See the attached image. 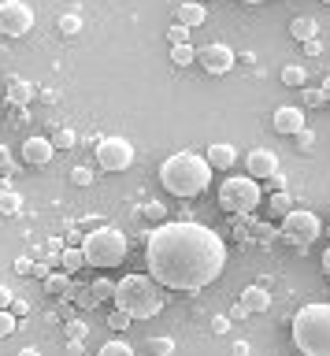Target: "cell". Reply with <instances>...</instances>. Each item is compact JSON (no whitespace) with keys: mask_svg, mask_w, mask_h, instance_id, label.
Wrapping results in <instances>:
<instances>
[{"mask_svg":"<svg viewBox=\"0 0 330 356\" xmlns=\"http://www.w3.org/2000/svg\"><path fill=\"white\" fill-rule=\"evenodd\" d=\"M130 323H134V319H130V316H126V312H119V308L112 312V316H108V327H112V330H126V327H130Z\"/></svg>","mask_w":330,"mask_h":356,"instance_id":"33","label":"cell"},{"mask_svg":"<svg viewBox=\"0 0 330 356\" xmlns=\"http://www.w3.org/2000/svg\"><path fill=\"white\" fill-rule=\"evenodd\" d=\"M74 141H79V134H74V130H67V127H63V130H56V138H52V145H56V149H63V152H67V149H74Z\"/></svg>","mask_w":330,"mask_h":356,"instance_id":"31","label":"cell"},{"mask_svg":"<svg viewBox=\"0 0 330 356\" xmlns=\"http://www.w3.org/2000/svg\"><path fill=\"white\" fill-rule=\"evenodd\" d=\"M263 200V186L256 178H223V186H219V208L230 211V216H249V211H256Z\"/></svg>","mask_w":330,"mask_h":356,"instance_id":"6","label":"cell"},{"mask_svg":"<svg viewBox=\"0 0 330 356\" xmlns=\"http://www.w3.org/2000/svg\"><path fill=\"white\" fill-rule=\"evenodd\" d=\"M267 189H274V193H279V189H286V175H282V171H274V175L267 178Z\"/></svg>","mask_w":330,"mask_h":356,"instance_id":"37","label":"cell"},{"mask_svg":"<svg viewBox=\"0 0 330 356\" xmlns=\"http://www.w3.org/2000/svg\"><path fill=\"white\" fill-rule=\"evenodd\" d=\"M319 230H323V222H319V216L308 208H293L290 216L282 219V241L297 245V249H308V245L319 238Z\"/></svg>","mask_w":330,"mask_h":356,"instance_id":"7","label":"cell"},{"mask_svg":"<svg viewBox=\"0 0 330 356\" xmlns=\"http://www.w3.org/2000/svg\"><path fill=\"white\" fill-rule=\"evenodd\" d=\"M115 308L130 319H152L163 312V286L152 275H123L115 282Z\"/></svg>","mask_w":330,"mask_h":356,"instance_id":"3","label":"cell"},{"mask_svg":"<svg viewBox=\"0 0 330 356\" xmlns=\"http://www.w3.org/2000/svg\"><path fill=\"white\" fill-rule=\"evenodd\" d=\"M319 89H323V97H327V100H330V74H327V78H323V86H319Z\"/></svg>","mask_w":330,"mask_h":356,"instance_id":"41","label":"cell"},{"mask_svg":"<svg viewBox=\"0 0 330 356\" xmlns=\"http://www.w3.org/2000/svg\"><path fill=\"white\" fill-rule=\"evenodd\" d=\"M60 267H63L67 275L82 271V267H85V252H82V245H74V249H63V256H60Z\"/></svg>","mask_w":330,"mask_h":356,"instance_id":"21","label":"cell"},{"mask_svg":"<svg viewBox=\"0 0 330 356\" xmlns=\"http://www.w3.org/2000/svg\"><path fill=\"white\" fill-rule=\"evenodd\" d=\"M0 167L8 171V149H0Z\"/></svg>","mask_w":330,"mask_h":356,"instance_id":"43","label":"cell"},{"mask_svg":"<svg viewBox=\"0 0 330 356\" xmlns=\"http://www.w3.org/2000/svg\"><path fill=\"white\" fill-rule=\"evenodd\" d=\"M52 156H56V145H52V138H26L23 141V160L30 163V167H45V163H52Z\"/></svg>","mask_w":330,"mask_h":356,"instance_id":"12","label":"cell"},{"mask_svg":"<svg viewBox=\"0 0 330 356\" xmlns=\"http://www.w3.org/2000/svg\"><path fill=\"white\" fill-rule=\"evenodd\" d=\"M19 211H23V197L15 193V189H0V216H19Z\"/></svg>","mask_w":330,"mask_h":356,"instance_id":"23","label":"cell"},{"mask_svg":"<svg viewBox=\"0 0 330 356\" xmlns=\"http://www.w3.org/2000/svg\"><path fill=\"white\" fill-rule=\"evenodd\" d=\"M104 300H115V282L112 278H97V282L90 286V305H104Z\"/></svg>","mask_w":330,"mask_h":356,"instance_id":"18","label":"cell"},{"mask_svg":"<svg viewBox=\"0 0 330 356\" xmlns=\"http://www.w3.org/2000/svg\"><path fill=\"white\" fill-rule=\"evenodd\" d=\"M19 356H41V353L34 349V345H30V349H23V353H19Z\"/></svg>","mask_w":330,"mask_h":356,"instance_id":"44","label":"cell"},{"mask_svg":"<svg viewBox=\"0 0 330 356\" xmlns=\"http://www.w3.org/2000/svg\"><path fill=\"white\" fill-rule=\"evenodd\" d=\"M267 211H271L274 219H286V216L293 211V197L286 193V189H279V193H271V204H267Z\"/></svg>","mask_w":330,"mask_h":356,"instance_id":"22","label":"cell"},{"mask_svg":"<svg viewBox=\"0 0 330 356\" xmlns=\"http://www.w3.org/2000/svg\"><path fill=\"white\" fill-rule=\"evenodd\" d=\"M304 104H312V108H319V104H327L323 89H304Z\"/></svg>","mask_w":330,"mask_h":356,"instance_id":"35","label":"cell"},{"mask_svg":"<svg viewBox=\"0 0 330 356\" xmlns=\"http://www.w3.org/2000/svg\"><path fill=\"white\" fill-rule=\"evenodd\" d=\"M67 289H71V275L67 271H56V275L45 278V293L49 297H60V293H67Z\"/></svg>","mask_w":330,"mask_h":356,"instance_id":"24","label":"cell"},{"mask_svg":"<svg viewBox=\"0 0 330 356\" xmlns=\"http://www.w3.org/2000/svg\"><path fill=\"white\" fill-rule=\"evenodd\" d=\"M271 127L279 130V134H290V138H297V134L304 130V111H301V108H293V104H282V108H274V115H271Z\"/></svg>","mask_w":330,"mask_h":356,"instance_id":"13","label":"cell"},{"mask_svg":"<svg viewBox=\"0 0 330 356\" xmlns=\"http://www.w3.org/2000/svg\"><path fill=\"white\" fill-rule=\"evenodd\" d=\"M279 78H282V86H290V89H304V82H308V71L301 63H286L282 71H279Z\"/></svg>","mask_w":330,"mask_h":356,"instance_id":"19","label":"cell"},{"mask_svg":"<svg viewBox=\"0 0 330 356\" xmlns=\"http://www.w3.org/2000/svg\"><path fill=\"white\" fill-rule=\"evenodd\" d=\"M238 4H263V0H238Z\"/></svg>","mask_w":330,"mask_h":356,"instance_id":"45","label":"cell"},{"mask_svg":"<svg viewBox=\"0 0 330 356\" xmlns=\"http://www.w3.org/2000/svg\"><path fill=\"white\" fill-rule=\"evenodd\" d=\"M71 182H74V186H93V171H90V167H74V171H71Z\"/></svg>","mask_w":330,"mask_h":356,"instance_id":"34","label":"cell"},{"mask_svg":"<svg viewBox=\"0 0 330 356\" xmlns=\"http://www.w3.org/2000/svg\"><path fill=\"white\" fill-rule=\"evenodd\" d=\"M141 216H145V219H152V222L160 227V222H167V219H163V216H167V208H163L160 200H152V204H141Z\"/></svg>","mask_w":330,"mask_h":356,"instance_id":"29","label":"cell"},{"mask_svg":"<svg viewBox=\"0 0 330 356\" xmlns=\"http://www.w3.org/2000/svg\"><path fill=\"white\" fill-rule=\"evenodd\" d=\"M190 33H193L190 26H182V22H174V26L167 30V41H171V44H190Z\"/></svg>","mask_w":330,"mask_h":356,"instance_id":"32","label":"cell"},{"mask_svg":"<svg viewBox=\"0 0 330 356\" xmlns=\"http://www.w3.org/2000/svg\"><path fill=\"white\" fill-rule=\"evenodd\" d=\"M197 4H204V0H197Z\"/></svg>","mask_w":330,"mask_h":356,"instance_id":"47","label":"cell"},{"mask_svg":"<svg viewBox=\"0 0 330 356\" xmlns=\"http://www.w3.org/2000/svg\"><path fill=\"white\" fill-rule=\"evenodd\" d=\"M204 160L212 163V171H230V167L238 163V149H234V145H226V141H215V145H208Z\"/></svg>","mask_w":330,"mask_h":356,"instance_id":"14","label":"cell"},{"mask_svg":"<svg viewBox=\"0 0 330 356\" xmlns=\"http://www.w3.org/2000/svg\"><path fill=\"white\" fill-rule=\"evenodd\" d=\"M245 171H249V178H271L274 171H279V156H274L271 149H252L249 156H245Z\"/></svg>","mask_w":330,"mask_h":356,"instance_id":"11","label":"cell"},{"mask_svg":"<svg viewBox=\"0 0 330 356\" xmlns=\"http://www.w3.org/2000/svg\"><path fill=\"white\" fill-rule=\"evenodd\" d=\"M171 63H174V67L197 63V49H193V44H171Z\"/></svg>","mask_w":330,"mask_h":356,"instance_id":"25","label":"cell"},{"mask_svg":"<svg viewBox=\"0 0 330 356\" xmlns=\"http://www.w3.org/2000/svg\"><path fill=\"white\" fill-rule=\"evenodd\" d=\"M293 345L304 356H330V305H304L297 312Z\"/></svg>","mask_w":330,"mask_h":356,"instance_id":"4","label":"cell"},{"mask_svg":"<svg viewBox=\"0 0 330 356\" xmlns=\"http://www.w3.org/2000/svg\"><path fill=\"white\" fill-rule=\"evenodd\" d=\"M12 300H15V293H12L8 286H0V312H4V308H12Z\"/></svg>","mask_w":330,"mask_h":356,"instance_id":"38","label":"cell"},{"mask_svg":"<svg viewBox=\"0 0 330 356\" xmlns=\"http://www.w3.org/2000/svg\"><path fill=\"white\" fill-rule=\"evenodd\" d=\"M204 19H208V8L204 4H197V0H182L179 11H174V22H182V26H204Z\"/></svg>","mask_w":330,"mask_h":356,"instance_id":"15","label":"cell"},{"mask_svg":"<svg viewBox=\"0 0 330 356\" xmlns=\"http://www.w3.org/2000/svg\"><path fill=\"white\" fill-rule=\"evenodd\" d=\"M160 182L167 193L190 200V197H201L208 186H212V163L197 152H174L160 163Z\"/></svg>","mask_w":330,"mask_h":356,"instance_id":"2","label":"cell"},{"mask_svg":"<svg viewBox=\"0 0 330 356\" xmlns=\"http://www.w3.org/2000/svg\"><path fill=\"white\" fill-rule=\"evenodd\" d=\"M315 30H319V22L315 19H308V15H297L293 22H290V33L297 41H312L315 38Z\"/></svg>","mask_w":330,"mask_h":356,"instance_id":"20","label":"cell"},{"mask_svg":"<svg viewBox=\"0 0 330 356\" xmlns=\"http://www.w3.org/2000/svg\"><path fill=\"white\" fill-rule=\"evenodd\" d=\"M234 60H238L234 49L223 41H212V44H204V49H197V63H201L208 74H226L230 67H234Z\"/></svg>","mask_w":330,"mask_h":356,"instance_id":"10","label":"cell"},{"mask_svg":"<svg viewBox=\"0 0 330 356\" xmlns=\"http://www.w3.org/2000/svg\"><path fill=\"white\" fill-rule=\"evenodd\" d=\"M79 30H82V15H74V11L60 15V33H63V38H74Z\"/></svg>","mask_w":330,"mask_h":356,"instance_id":"26","label":"cell"},{"mask_svg":"<svg viewBox=\"0 0 330 356\" xmlns=\"http://www.w3.org/2000/svg\"><path fill=\"white\" fill-rule=\"evenodd\" d=\"M97 356H134V349H130L126 341H104Z\"/></svg>","mask_w":330,"mask_h":356,"instance_id":"27","label":"cell"},{"mask_svg":"<svg viewBox=\"0 0 330 356\" xmlns=\"http://www.w3.org/2000/svg\"><path fill=\"white\" fill-rule=\"evenodd\" d=\"M15 330H19V323H15V312H12V308H4V312H0V338H12Z\"/></svg>","mask_w":330,"mask_h":356,"instance_id":"28","label":"cell"},{"mask_svg":"<svg viewBox=\"0 0 330 356\" xmlns=\"http://www.w3.org/2000/svg\"><path fill=\"white\" fill-rule=\"evenodd\" d=\"M226 327H230V323H226V316H215V323H212V330H215V334H226Z\"/></svg>","mask_w":330,"mask_h":356,"instance_id":"40","label":"cell"},{"mask_svg":"<svg viewBox=\"0 0 330 356\" xmlns=\"http://www.w3.org/2000/svg\"><path fill=\"white\" fill-rule=\"evenodd\" d=\"M34 93H38V89L34 86H30V82H23V78H8V104H30V100H34Z\"/></svg>","mask_w":330,"mask_h":356,"instance_id":"16","label":"cell"},{"mask_svg":"<svg viewBox=\"0 0 330 356\" xmlns=\"http://www.w3.org/2000/svg\"><path fill=\"white\" fill-rule=\"evenodd\" d=\"M297 141H301V149H312V145H315V138H312V130H301V134H297Z\"/></svg>","mask_w":330,"mask_h":356,"instance_id":"39","label":"cell"},{"mask_svg":"<svg viewBox=\"0 0 330 356\" xmlns=\"http://www.w3.org/2000/svg\"><path fill=\"white\" fill-rule=\"evenodd\" d=\"M149 353L152 356H171L174 353V338H149Z\"/></svg>","mask_w":330,"mask_h":356,"instance_id":"30","label":"cell"},{"mask_svg":"<svg viewBox=\"0 0 330 356\" xmlns=\"http://www.w3.org/2000/svg\"><path fill=\"white\" fill-rule=\"evenodd\" d=\"M15 271H19V275H34V260H30V256H19V260H15Z\"/></svg>","mask_w":330,"mask_h":356,"instance_id":"36","label":"cell"},{"mask_svg":"<svg viewBox=\"0 0 330 356\" xmlns=\"http://www.w3.org/2000/svg\"><path fill=\"white\" fill-rule=\"evenodd\" d=\"M323 4H327V8H330V0H323Z\"/></svg>","mask_w":330,"mask_h":356,"instance_id":"46","label":"cell"},{"mask_svg":"<svg viewBox=\"0 0 330 356\" xmlns=\"http://www.w3.org/2000/svg\"><path fill=\"white\" fill-rule=\"evenodd\" d=\"M145 264H149V275L163 289L197 293V289L212 286L223 275L226 245L204 222L174 219V222H160V227L145 234Z\"/></svg>","mask_w":330,"mask_h":356,"instance_id":"1","label":"cell"},{"mask_svg":"<svg viewBox=\"0 0 330 356\" xmlns=\"http://www.w3.org/2000/svg\"><path fill=\"white\" fill-rule=\"evenodd\" d=\"M34 30V11L23 0H0V33L4 38H23Z\"/></svg>","mask_w":330,"mask_h":356,"instance_id":"8","label":"cell"},{"mask_svg":"<svg viewBox=\"0 0 330 356\" xmlns=\"http://www.w3.org/2000/svg\"><path fill=\"white\" fill-rule=\"evenodd\" d=\"M241 308L245 312H267L271 308V293L263 286H249L245 293H241Z\"/></svg>","mask_w":330,"mask_h":356,"instance_id":"17","label":"cell"},{"mask_svg":"<svg viewBox=\"0 0 330 356\" xmlns=\"http://www.w3.org/2000/svg\"><path fill=\"white\" fill-rule=\"evenodd\" d=\"M97 163H101V171H126V167L134 163V145L126 138L97 141Z\"/></svg>","mask_w":330,"mask_h":356,"instance_id":"9","label":"cell"},{"mask_svg":"<svg viewBox=\"0 0 330 356\" xmlns=\"http://www.w3.org/2000/svg\"><path fill=\"white\" fill-rule=\"evenodd\" d=\"M126 234L115 227H93L82 238V252H85V267H119L126 260Z\"/></svg>","mask_w":330,"mask_h":356,"instance_id":"5","label":"cell"},{"mask_svg":"<svg viewBox=\"0 0 330 356\" xmlns=\"http://www.w3.org/2000/svg\"><path fill=\"white\" fill-rule=\"evenodd\" d=\"M323 271H327V278H330V249L323 252Z\"/></svg>","mask_w":330,"mask_h":356,"instance_id":"42","label":"cell"}]
</instances>
